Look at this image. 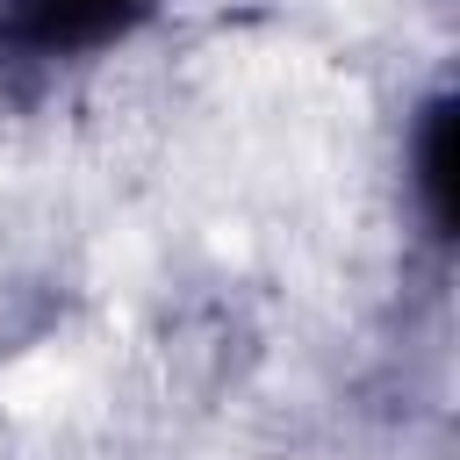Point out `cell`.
I'll list each match as a JSON object with an SVG mask.
<instances>
[{
    "label": "cell",
    "instance_id": "obj_1",
    "mask_svg": "<svg viewBox=\"0 0 460 460\" xmlns=\"http://www.w3.org/2000/svg\"><path fill=\"white\" fill-rule=\"evenodd\" d=\"M144 0H7V36L29 50H86L108 43Z\"/></svg>",
    "mask_w": 460,
    "mask_h": 460
}]
</instances>
